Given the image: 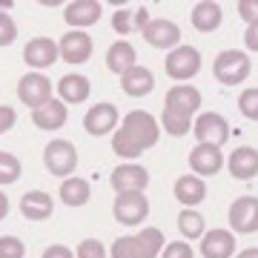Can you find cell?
Listing matches in <instances>:
<instances>
[{
    "mask_svg": "<svg viewBox=\"0 0 258 258\" xmlns=\"http://www.w3.org/2000/svg\"><path fill=\"white\" fill-rule=\"evenodd\" d=\"M212 72H215V81L224 83V86H238V83H244L249 78L252 60L241 49H227V52H221V55L215 57Z\"/></svg>",
    "mask_w": 258,
    "mask_h": 258,
    "instance_id": "cell-1",
    "label": "cell"
},
{
    "mask_svg": "<svg viewBox=\"0 0 258 258\" xmlns=\"http://www.w3.org/2000/svg\"><path fill=\"white\" fill-rule=\"evenodd\" d=\"M43 166L49 169V175L55 178H72L75 166H78V149L72 141L66 138H52L43 149Z\"/></svg>",
    "mask_w": 258,
    "mask_h": 258,
    "instance_id": "cell-2",
    "label": "cell"
},
{
    "mask_svg": "<svg viewBox=\"0 0 258 258\" xmlns=\"http://www.w3.org/2000/svg\"><path fill=\"white\" fill-rule=\"evenodd\" d=\"M120 129H123V132H126L141 149H152L158 144V138H161V126H158V120L152 118L149 112H144V109L126 112L123 120H120Z\"/></svg>",
    "mask_w": 258,
    "mask_h": 258,
    "instance_id": "cell-3",
    "label": "cell"
},
{
    "mask_svg": "<svg viewBox=\"0 0 258 258\" xmlns=\"http://www.w3.org/2000/svg\"><path fill=\"white\" fill-rule=\"evenodd\" d=\"M109 184H112V189H115V195L147 192L149 172H147V166L135 164V161H126V164H118L115 169H112Z\"/></svg>",
    "mask_w": 258,
    "mask_h": 258,
    "instance_id": "cell-4",
    "label": "cell"
},
{
    "mask_svg": "<svg viewBox=\"0 0 258 258\" xmlns=\"http://www.w3.org/2000/svg\"><path fill=\"white\" fill-rule=\"evenodd\" d=\"M18 98H20V103L29 106L32 112L40 109L43 103L52 101V81H49L43 72H26L18 81Z\"/></svg>",
    "mask_w": 258,
    "mask_h": 258,
    "instance_id": "cell-5",
    "label": "cell"
},
{
    "mask_svg": "<svg viewBox=\"0 0 258 258\" xmlns=\"http://www.w3.org/2000/svg\"><path fill=\"white\" fill-rule=\"evenodd\" d=\"M166 75L172 81L184 83V81H192L195 75L201 72V52L192 46H178L166 55V63H164Z\"/></svg>",
    "mask_w": 258,
    "mask_h": 258,
    "instance_id": "cell-6",
    "label": "cell"
},
{
    "mask_svg": "<svg viewBox=\"0 0 258 258\" xmlns=\"http://www.w3.org/2000/svg\"><path fill=\"white\" fill-rule=\"evenodd\" d=\"M112 215H115V221L123 224V227H138V224H144V221H147V215H149L147 195H144V192L115 195Z\"/></svg>",
    "mask_w": 258,
    "mask_h": 258,
    "instance_id": "cell-7",
    "label": "cell"
},
{
    "mask_svg": "<svg viewBox=\"0 0 258 258\" xmlns=\"http://www.w3.org/2000/svg\"><path fill=\"white\" fill-rule=\"evenodd\" d=\"M192 132L198 144H215V147H224L227 138H230V123L221 112H204L198 115V120L192 123Z\"/></svg>",
    "mask_w": 258,
    "mask_h": 258,
    "instance_id": "cell-8",
    "label": "cell"
},
{
    "mask_svg": "<svg viewBox=\"0 0 258 258\" xmlns=\"http://www.w3.org/2000/svg\"><path fill=\"white\" fill-rule=\"evenodd\" d=\"M57 49H60V57H63L69 66H81L92 57V37H89V32L69 29V32L57 40Z\"/></svg>",
    "mask_w": 258,
    "mask_h": 258,
    "instance_id": "cell-9",
    "label": "cell"
},
{
    "mask_svg": "<svg viewBox=\"0 0 258 258\" xmlns=\"http://www.w3.org/2000/svg\"><path fill=\"white\" fill-rule=\"evenodd\" d=\"M118 120H120V112H118L115 103H95V106H89V112L83 115V129H86L89 135H95V138H101V135L115 132Z\"/></svg>",
    "mask_w": 258,
    "mask_h": 258,
    "instance_id": "cell-10",
    "label": "cell"
},
{
    "mask_svg": "<svg viewBox=\"0 0 258 258\" xmlns=\"http://www.w3.org/2000/svg\"><path fill=\"white\" fill-rule=\"evenodd\" d=\"M230 227L232 232L249 235L258 230V198L255 195H241L230 207Z\"/></svg>",
    "mask_w": 258,
    "mask_h": 258,
    "instance_id": "cell-11",
    "label": "cell"
},
{
    "mask_svg": "<svg viewBox=\"0 0 258 258\" xmlns=\"http://www.w3.org/2000/svg\"><path fill=\"white\" fill-rule=\"evenodd\" d=\"M57 57H60V49H57V43L52 37H32L26 46H23V60L35 72L46 69V66H55Z\"/></svg>",
    "mask_w": 258,
    "mask_h": 258,
    "instance_id": "cell-12",
    "label": "cell"
},
{
    "mask_svg": "<svg viewBox=\"0 0 258 258\" xmlns=\"http://www.w3.org/2000/svg\"><path fill=\"white\" fill-rule=\"evenodd\" d=\"M189 166H192V175L207 178V175H218L224 166V152L215 144H198L189 152Z\"/></svg>",
    "mask_w": 258,
    "mask_h": 258,
    "instance_id": "cell-13",
    "label": "cell"
},
{
    "mask_svg": "<svg viewBox=\"0 0 258 258\" xmlns=\"http://www.w3.org/2000/svg\"><path fill=\"white\" fill-rule=\"evenodd\" d=\"M141 35L147 37V43L155 49H178V43H181V29H178V23L175 20H166V18L149 20V26Z\"/></svg>",
    "mask_w": 258,
    "mask_h": 258,
    "instance_id": "cell-14",
    "label": "cell"
},
{
    "mask_svg": "<svg viewBox=\"0 0 258 258\" xmlns=\"http://www.w3.org/2000/svg\"><path fill=\"white\" fill-rule=\"evenodd\" d=\"M101 15H103V6L98 0H75V3L63 6V20L72 29H81V32H86L92 23H98Z\"/></svg>",
    "mask_w": 258,
    "mask_h": 258,
    "instance_id": "cell-15",
    "label": "cell"
},
{
    "mask_svg": "<svg viewBox=\"0 0 258 258\" xmlns=\"http://www.w3.org/2000/svg\"><path fill=\"white\" fill-rule=\"evenodd\" d=\"M69 120V112H66V103L60 98H52L49 103H43L40 109L32 112V123L43 132H57V129L66 126Z\"/></svg>",
    "mask_w": 258,
    "mask_h": 258,
    "instance_id": "cell-16",
    "label": "cell"
},
{
    "mask_svg": "<svg viewBox=\"0 0 258 258\" xmlns=\"http://www.w3.org/2000/svg\"><path fill=\"white\" fill-rule=\"evenodd\" d=\"M20 212H23L26 221H46V218H52V212H55V201L43 189H29L20 198Z\"/></svg>",
    "mask_w": 258,
    "mask_h": 258,
    "instance_id": "cell-17",
    "label": "cell"
},
{
    "mask_svg": "<svg viewBox=\"0 0 258 258\" xmlns=\"http://www.w3.org/2000/svg\"><path fill=\"white\" fill-rule=\"evenodd\" d=\"M57 95H60V101L63 103H83L89 101V95H92V83H89V78L81 72H69L63 75L60 81H57Z\"/></svg>",
    "mask_w": 258,
    "mask_h": 258,
    "instance_id": "cell-18",
    "label": "cell"
},
{
    "mask_svg": "<svg viewBox=\"0 0 258 258\" xmlns=\"http://www.w3.org/2000/svg\"><path fill=\"white\" fill-rule=\"evenodd\" d=\"M204 258H232L235 255V232L230 230H210L201 238Z\"/></svg>",
    "mask_w": 258,
    "mask_h": 258,
    "instance_id": "cell-19",
    "label": "cell"
},
{
    "mask_svg": "<svg viewBox=\"0 0 258 258\" xmlns=\"http://www.w3.org/2000/svg\"><path fill=\"white\" fill-rule=\"evenodd\" d=\"M227 166H230V175L235 181H252L258 175V149L238 147L227 158Z\"/></svg>",
    "mask_w": 258,
    "mask_h": 258,
    "instance_id": "cell-20",
    "label": "cell"
},
{
    "mask_svg": "<svg viewBox=\"0 0 258 258\" xmlns=\"http://www.w3.org/2000/svg\"><path fill=\"white\" fill-rule=\"evenodd\" d=\"M175 198L178 204H184V210H195V204H201L204 198H207V184H204V178L198 175H181L175 181Z\"/></svg>",
    "mask_w": 258,
    "mask_h": 258,
    "instance_id": "cell-21",
    "label": "cell"
},
{
    "mask_svg": "<svg viewBox=\"0 0 258 258\" xmlns=\"http://www.w3.org/2000/svg\"><path fill=\"white\" fill-rule=\"evenodd\" d=\"M201 106V92L189 83H175L164 98V109H181V112H198Z\"/></svg>",
    "mask_w": 258,
    "mask_h": 258,
    "instance_id": "cell-22",
    "label": "cell"
},
{
    "mask_svg": "<svg viewBox=\"0 0 258 258\" xmlns=\"http://www.w3.org/2000/svg\"><path fill=\"white\" fill-rule=\"evenodd\" d=\"M120 86L129 98H144L155 89V75L149 72L147 66H132L129 72L120 75Z\"/></svg>",
    "mask_w": 258,
    "mask_h": 258,
    "instance_id": "cell-23",
    "label": "cell"
},
{
    "mask_svg": "<svg viewBox=\"0 0 258 258\" xmlns=\"http://www.w3.org/2000/svg\"><path fill=\"white\" fill-rule=\"evenodd\" d=\"M189 20H192V26L198 29V32H215V29L221 26L224 20V12L218 3H212V0H201V3H195L192 6V15H189Z\"/></svg>",
    "mask_w": 258,
    "mask_h": 258,
    "instance_id": "cell-24",
    "label": "cell"
},
{
    "mask_svg": "<svg viewBox=\"0 0 258 258\" xmlns=\"http://www.w3.org/2000/svg\"><path fill=\"white\" fill-rule=\"evenodd\" d=\"M60 201L66 204V207H83V204H89V198H92V186H89V181L86 178H63L60 181Z\"/></svg>",
    "mask_w": 258,
    "mask_h": 258,
    "instance_id": "cell-25",
    "label": "cell"
},
{
    "mask_svg": "<svg viewBox=\"0 0 258 258\" xmlns=\"http://www.w3.org/2000/svg\"><path fill=\"white\" fill-rule=\"evenodd\" d=\"M106 66H109V72H115V75H123V72H129L132 66H138L135 46H132V43H126V40L112 43L109 52H106Z\"/></svg>",
    "mask_w": 258,
    "mask_h": 258,
    "instance_id": "cell-26",
    "label": "cell"
},
{
    "mask_svg": "<svg viewBox=\"0 0 258 258\" xmlns=\"http://www.w3.org/2000/svg\"><path fill=\"white\" fill-rule=\"evenodd\" d=\"M178 230L186 241H195V238H204L207 235V221L198 210H181L178 215Z\"/></svg>",
    "mask_w": 258,
    "mask_h": 258,
    "instance_id": "cell-27",
    "label": "cell"
},
{
    "mask_svg": "<svg viewBox=\"0 0 258 258\" xmlns=\"http://www.w3.org/2000/svg\"><path fill=\"white\" fill-rule=\"evenodd\" d=\"M161 123H164L166 135H175V138H181V135H186V132H189V126H192V115H189V112H181V109H164Z\"/></svg>",
    "mask_w": 258,
    "mask_h": 258,
    "instance_id": "cell-28",
    "label": "cell"
},
{
    "mask_svg": "<svg viewBox=\"0 0 258 258\" xmlns=\"http://www.w3.org/2000/svg\"><path fill=\"white\" fill-rule=\"evenodd\" d=\"M138 244H141V249H144V258H158L166 247L164 232L155 230V227H144V230L138 232Z\"/></svg>",
    "mask_w": 258,
    "mask_h": 258,
    "instance_id": "cell-29",
    "label": "cell"
},
{
    "mask_svg": "<svg viewBox=\"0 0 258 258\" xmlns=\"http://www.w3.org/2000/svg\"><path fill=\"white\" fill-rule=\"evenodd\" d=\"M20 175H23V164H20V158H15L12 152H3V149H0V186L18 184Z\"/></svg>",
    "mask_w": 258,
    "mask_h": 258,
    "instance_id": "cell-30",
    "label": "cell"
},
{
    "mask_svg": "<svg viewBox=\"0 0 258 258\" xmlns=\"http://www.w3.org/2000/svg\"><path fill=\"white\" fill-rule=\"evenodd\" d=\"M109 255L112 258H144V249H141V244H138V235H120V238H115Z\"/></svg>",
    "mask_w": 258,
    "mask_h": 258,
    "instance_id": "cell-31",
    "label": "cell"
},
{
    "mask_svg": "<svg viewBox=\"0 0 258 258\" xmlns=\"http://www.w3.org/2000/svg\"><path fill=\"white\" fill-rule=\"evenodd\" d=\"M112 152H115L118 158H138L141 152H144V149H141L138 144H135V141L129 138L123 129H118V132L112 135Z\"/></svg>",
    "mask_w": 258,
    "mask_h": 258,
    "instance_id": "cell-32",
    "label": "cell"
},
{
    "mask_svg": "<svg viewBox=\"0 0 258 258\" xmlns=\"http://www.w3.org/2000/svg\"><path fill=\"white\" fill-rule=\"evenodd\" d=\"M112 29L118 32V35H132V32H138V23H135V12L129 9H118L112 15Z\"/></svg>",
    "mask_w": 258,
    "mask_h": 258,
    "instance_id": "cell-33",
    "label": "cell"
},
{
    "mask_svg": "<svg viewBox=\"0 0 258 258\" xmlns=\"http://www.w3.org/2000/svg\"><path fill=\"white\" fill-rule=\"evenodd\" d=\"M238 109H241L244 118L258 120V86L255 89H244V92L238 95Z\"/></svg>",
    "mask_w": 258,
    "mask_h": 258,
    "instance_id": "cell-34",
    "label": "cell"
},
{
    "mask_svg": "<svg viewBox=\"0 0 258 258\" xmlns=\"http://www.w3.org/2000/svg\"><path fill=\"white\" fill-rule=\"evenodd\" d=\"M0 258H26V244L18 235H3L0 238Z\"/></svg>",
    "mask_w": 258,
    "mask_h": 258,
    "instance_id": "cell-35",
    "label": "cell"
},
{
    "mask_svg": "<svg viewBox=\"0 0 258 258\" xmlns=\"http://www.w3.org/2000/svg\"><path fill=\"white\" fill-rule=\"evenodd\" d=\"M106 252L109 249L103 247L98 238H83L78 244V249H75V258H106Z\"/></svg>",
    "mask_w": 258,
    "mask_h": 258,
    "instance_id": "cell-36",
    "label": "cell"
},
{
    "mask_svg": "<svg viewBox=\"0 0 258 258\" xmlns=\"http://www.w3.org/2000/svg\"><path fill=\"white\" fill-rule=\"evenodd\" d=\"M161 258H195V249L189 247V241H172L164 247Z\"/></svg>",
    "mask_w": 258,
    "mask_h": 258,
    "instance_id": "cell-37",
    "label": "cell"
},
{
    "mask_svg": "<svg viewBox=\"0 0 258 258\" xmlns=\"http://www.w3.org/2000/svg\"><path fill=\"white\" fill-rule=\"evenodd\" d=\"M18 37V23L9 15H0V46H12Z\"/></svg>",
    "mask_w": 258,
    "mask_h": 258,
    "instance_id": "cell-38",
    "label": "cell"
},
{
    "mask_svg": "<svg viewBox=\"0 0 258 258\" xmlns=\"http://www.w3.org/2000/svg\"><path fill=\"white\" fill-rule=\"evenodd\" d=\"M238 15H241V20H247V26L249 23H258V0H241Z\"/></svg>",
    "mask_w": 258,
    "mask_h": 258,
    "instance_id": "cell-39",
    "label": "cell"
},
{
    "mask_svg": "<svg viewBox=\"0 0 258 258\" xmlns=\"http://www.w3.org/2000/svg\"><path fill=\"white\" fill-rule=\"evenodd\" d=\"M15 123H18V112L12 106H0V135H6Z\"/></svg>",
    "mask_w": 258,
    "mask_h": 258,
    "instance_id": "cell-40",
    "label": "cell"
},
{
    "mask_svg": "<svg viewBox=\"0 0 258 258\" xmlns=\"http://www.w3.org/2000/svg\"><path fill=\"white\" fill-rule=\"evenodd\" d=\"M40 258H75V252L69 247H63V244H52V247L43 249V255Z\"/></svg>",
    "mask_w": 258,
    "mask_h": 258,
    "instance_id": "cell-41",
    "label": "cell"
},
{
    "mask_svg": "<svg viewBox=\"0 0 258 258\" xmlns=\"http://www.w3.org/2000/svg\"><path fill=\"white\" fill-rule=\"evenodd\" d=\"M244 43H247L249 52H258V23H249L247 32H244Z\"/></svg>",
    "mask_w": 258,
    "mask_h": 258,
    "instance_id": "cell-42",
    "label": "cell"
},
{
    "mask_svg": "<svg viewBox=\"0 0 258 258\" xmlns=\"http://www.w3.org/2000/svg\"><path fill=\"white\" fill-rule=\"evenodd\" d=\"M135 23H138V32H144V29L149 26V9H147V6L135 9Z\"/></svg>",
    "mask_w": 258,
    "mask_h": 258,
    "instance_id": "cell-43",
    "label": "cell"
},
{
    "mask_svg": "<svg viewBox=\"0 0 258 258\" xmlns=\"http://www.w3.org/2000/svg\"><path fill=\"white\" fill-rule=\"evenodd\" d=\"M6 215H9V198H6V192H3V189H0V221H3Z\"/></svg>",
    "mask_w": 258,
    "mask_h": 258,
    "instance_id": "cell-44",
    "label": "cell"
},
{
    "mask_svg": "<svg viewBox=\"0 0 258 258\" xmlns=\"http://www.w3.org/2000/svg\"><path fill=\"white\" fill-rule=\"evenodd\" d=\"M235 258H258V247H247V249H241Z\"/></svg>",
    "mask_w": 258,
    "mask_h": 258,
    "instance_id": "cell-45",
    "label": "cell"
}]
</instances>
